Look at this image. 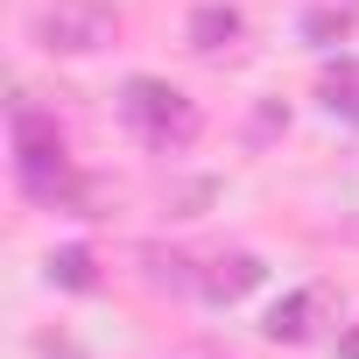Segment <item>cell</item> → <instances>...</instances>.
I'll list each match as a JSON object with an SVG mask.
<instances>
[{
	"mask_svg": "<svg viewBox=\"0 0 359 359\" xmlns=\"http://www.w3.org/2000/svg\"><path fill=\"white\" fill-rule=\"evenodd\" d=\"M15 184L50 212H85L92 205V184L71 169V148H64L57 120L29 99H15Z\"/></svg>",
	"mask_w": 359,
	"mask_h": 359,
	"instance_id": "cell-1",
	"label": "cell"
},
{
	"mask_svg": "<svg viewBox=\"0 0 359 359\" xmlns=\"http://www.w3.org/2000/svg\"><path fill=\"white\" fill-rule=\"evenodd\" d=\"M120 120H127L155 155H184V148L198 141V127H205L198 99H184L169 78H127V85H120Z\"/></svg>",
	"mask_w": 359,
	"mask_h": 359,
	"instance_id": "cell-2",
	"label": "cell"
},
{
	"mask_svg": "<svg viewBox=\"0 0 359 359\" xmlns=\"http://www.w3.org/2000/svg\"><path fill=\"white\" fill-rule=\"evenodd\" d=\"M113 36H120V15L106 0H50V8H36V43L50 57H92Z\"/></svg>",
	"mask_w": 359,
	"mask_h": 359,
	"instance_id": "cell-3",
	"label": "cell"
},
{
	"mask_svg": "<svg viewBox=\"0 0 359 359\" xmlns=\"http://www.w3.org/2000/svg\"><path fill=\"white\" fill-rule=\"evenodd\" d=\"M324 317H331V289L324 282H310V289H296V296H282L275 310H268V338L275 345H310L317 331H324Z\"/></svg>",
	"mask_w": 359,
	"mask_h": 359,
	"instance_id": "cell-4",
	"label": "cell"
},
{
	"mask_svg": "<svg viewBox=\"0 0 359 359\" xmlns=\"http://www.w3.org/2000/svg\"><path fill=\"white\" fill-rule=\"evenodd\" d=\"M254 282H261V261H254V254H212L205 275H198V296H205V303H240Z\"/></svg>",
	"mask_w": 359,
	"mask_h": 359,
	"instance_id": "cell-5",
	"label": "cell"
},
{
	"mask_svg": "<svg viewBox=\"0 0 359 359\" xmlns=\"http://www.w3.org/2000/svg\"><path fill=\"white\" fill-rule=\"evenodd\" d=\"M240 36H247V15H240V8H219V0H212V8L191 15V50H198V57H219V50H233Z\"/></svg>",
	"mask_w": 359,
	"mask_h": 359,
	"instance_id": "cell-6",
	"label": "cell"
},
{
	"mask_svg": "<svg viewBox=\"0 0 359 359\" xmlns=\"http://www.w3.org/2000/svg\"><path fill=\"white\" fill-rule=\"evenodd\" d=\"M324 106H331L338 120H352V127H359V64H338V71L324 78Z\"/></svg>",
	"mask_w": 359,
	"mask_h": 359,
	"instance_id": "cell-7",
	"label": "cell"
},
{
	"mask_svg": "<svg viewBox=\"0 0 359 359\" xmlns=\"http://www.w3.org/2000/svg\"><path fill=\"white\" fill-rule=\"evenodd\" d=\"M50 282H57V289H92L99 268H92L85 247H64V254H50Z\"/></svg>",
	"mask_w": 359,
	"mask_h": 359,
	"instance_id": "cell-8",
	"label": "cell"
},
{
	"mask_svg": "<svg viewBox=\"0 0 359 359\" xmlns=\"http://www.w3.org/2000/svg\"><path fill=\"white\" fill-rule=\"evenodd\" d=\"M303 29H310V36H345V29H352V15H310Z\"/></svg>",
	"mask_w": 359,
	"mask_h": 359,
	"instance_id": "cell-9",
	"label": "cell"
},
{
	"mask_svg": "<svg viewBox=\"0 0 359 359\" xmlns=\"http://www.w3.org/2000/svg\"><path fill=\"white\" fill-rule=\"evenodd\" d=\"M338 359H359V324H352V331L338 338Z\"/></svg>",
	"mask_w": 359,
	"mask_h": 359,
	"instance_id": "cell-10",
	"label": "cell"
}]
</instances>
